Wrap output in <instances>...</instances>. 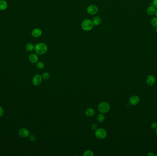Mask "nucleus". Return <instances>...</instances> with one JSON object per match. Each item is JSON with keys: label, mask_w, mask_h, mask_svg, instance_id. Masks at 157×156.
<instances>
[{"label": "nucleus", "mask_w": 157, "mask_h": 156, "mask_svg": "<svg viewBox=\"0 0 157 156\" xmlns=\"http://www.w3.org/2000/svg\"><path fill=\"white\" fill-rule=\"evenodd\" d=\"M96 119H97V120L98 121V122L102 123V122H103L104 121V120H105V116H104V115L103 114L100 113V114H99L97 115V118H96Z\"/></svg>", "instance_id": "obj_17"}, {"label": "nucleus", "mask_w": 157, "mask_h": 156, "mask_svg": "<svg viewBox=\"0 0 157 156\" xmlns=\"http://www.w3.org/2000/svg\"><path fill=\"white\" fill-rule=\"evenodd\" d=\"M50 76V73L47 72H45L44 73H43L42 75V78L45 80H47L48 79H49Z\"/></svg>", "instance_id": "obj_20"}, {"label": "nucleus", "mask_w": 157, "mask_h": 156, "mask_svg": "<svg viewBox=\"0 0 157 156\" xmlns=\"http://www.w3.org/2000/svg\"><path fill=\"white\" fill-rule=\"evenodd\" d=\"M91 129L93 131H96V129H97V125L96 124H92L91 126Z\"/></svg>", "instance_id": "obj_23"}, {"label": "nucleus", "mask_w": 157, "mask_h": 156, "mask_svg": "<svg viewBox=\"0 0 157 156\" xmlns=\"http://www.w3.org/2000/svg\"><path fill=\"white\" fill-rule=\"evenodd\" d=\"M94 155L93 152L91 150H87L84 153V156H93Z\"/></svg>", "instance_id": "obj_18"}, {"label": "nucleus", "mask_w": 157, "mask_h": 156, "mask_svg": "<svg viewBox=\"0 0 157 156\" xmlns=\"http://www.w3.org/2000/svg\"><path fill=\"white\" fill-rule=\"evenodd\" d=\"M29 139H30V141L34 142H35L36 141V137L34 136V135H30V136H29Z\"/></svg>", "instance_id": "obj_22"}, {"label": "nucleus", "mask_w": 157, "mask_h": 156, "mask_svg": "<svg viewBox=\"0 0 157 156\" xmlns=\"http://www.w3.org/2000/svg\"><path fill=\"white\" fill-rule=\"evenodd\" d=\"M155 15H156V17H157V10H156V12H155Z\"/></svg>", "instance_id": "obj_27"}, {"label": "nucleus", "mask_w": 157, "mask_h": 156, "mask_svg": "<svg viewBox=\"0 0 157 156\" xmlns=\"http://www.w3.org/2000/svg\"><path fill=\"white\" fill-rule=\"evenodd\" d=\"M36 66H37V68L39 69L42 70V69H43L44 68V64L43 63L42 61L37 62Z\"/></svg>", "instance_id": "obj_19"}, {"label": "nucleus", "mask_w": 157, "mask_h": 156, "mask_svg": "<svg viewBox=\"0 0 157 156\" xmlns=\"http://www.w3.org/2000/svg\"><path fill=\"white\" fill-rule=\"evenodd\" d=\"M151 23L153 27L157 28V17H153L151 20Z\"/></svg>", "instance_id": "obj_21"}, {"label": "nucleus", "mask_w": 157, "mask_h": 156, "mask_svg": "<svg viewBox=\"0 0 157 156\" xmlns=\"http://www.w3.org/2000/svg\"><path fill=\"white\" fill-rule=\"evenodd\" d=\"M151 127L152 129H157V124L156 123H153L152 125H151Z\"/></svg>", "instance_id": "obj_25"}, {"label": "nucleus", "mask_w": 157, "mask_h": 156, "mask_svg": "<svg viewBox=\"0 0 157 156\" xmlns=\"http://www.w3.org/2000/svg\"><path fill=\"white\" fill-rule=\"evenodd\" d=\"M101 22H102L101 18L98 16H96L95 17H94L92 21L94 25L96 26H97L100 24L101 23Z\"/></svg>", "instance_id": "obj_15"}, {"label": "nucleus", "mask_w": 157, "mask_h": 156, "mask_svg": "<svg viewBox=\"0 0 157 156\" xmlns=\"http://www.w3.org/2000/svg\"><path fill=\"white\" fill-rule=\"evenodd\" d=\"M95 134L98 139H103L105 138L106 137L107 133L105 129L103 128H99L96 129Z\"/></svg>", "instance_id": "obj_4"}, {"label": "nucleus", "mask_w": 157, "mask_h": 156, "mask_svg": "<svg viewBox=\"0 0 157 156\" xmlns=\"http://www.w3.org/2000/svg\"><path fill=\"white\" fill-rule=\"evenodd\" d=\"M155 30H156V31H157V28L156 29H155Z\"/></svg>", "instance_id": "obj_28"}, {"label": "nucleus", "mask_w": 157, "mask_h": 156, "mask_svg": "<svg viewBox=\"0 0 157 156\" xmlns=\"http://www.w3.org/2000/svg\"><path fill=\"white\" fill-rule=\"evenodd\" d=\"M18 135L20 137L23 138H26L29 137L30 132L28 129L26 128H22L18 131Z\"/></svg>", "instance_id": "obj_6"}, {"label": "nucleus", "mask_w": 157, "mask_h": 156, "mask_svg": "<svg viewBox=\"0 0 157 156\" xmlns=\"http://www.w3.org/2000/svg\"><path fill=\"white\" fill-rule=\"evenodd\" d=\"M156 133H157V129H156Z\"/></svg>", "instance_id": "obj_29"}, {"label": "nucleus", "mask_w": 157, "mask_h": 156, "mask_svg": "<svg viewBox=\"0 0 157 156\" xmlns=\"http://www.w3.org/2000/svg\"><path fill=\"white\" fill-rule=\"evenodd\" d=\"M98 7L95 5H90L87 8V12L89 14H96L98 12Z\"/></svg>", "instance_id": "obj_5"}, {"label": "nucleus", "mask_w": 157, "mask_h": 156, "mask_svg": "<svg viewBox=\"0 0 157 156\" xmlns=\"http://www.w3.org/2000/svg\"><path fill=\"white\" fill-rule=\"evenodd\" d=\"M4 114V110L3 108L0 106V117H2Z\"/></svg>", "instance_id": "obj_24"}, {"label": "nucleus", "mask_w": 157, "mask_h": 156, "mask_svg": "<svg viewBox=\"0 0 157 156\" xmlns=\"http://www.w3.org/2000/svg\"><path fill=\"white\" fill-rule=\"evenodd\" d=\"M85 114L87 117H92L95 114V110L92 108H88L86 110Z\"/></svg>", "instance_id": "obj_12"}, {"label": "nucleus", "mask_w": 157, "mask_h": 156, "mask_svg": "<svg viewBox=\"0 0 157 156\" xmlns=\"http://www.w3.org/2000/svg\"><path fill=\"white\" fill-rule=\"evenodd\" d=\"M155 82H156L155 78L154 76H152V75H150L148 76L146 81L147 85L149 86L153 85L155 83Z\"/></svg>", "instance_id": "obj_9"}, {"label": "nucleus", "mask_w": 157, "mask_h": 156, "mask_svg": "<svg viewBox=\"0 0 157 156\" xmlns=\"http://www.w3.org/2000/svg\"><path fill=\"white\" fill-rule=\"evenodd\" d=\"M8 7V3L4 0H0V10L6 9Z\"/></svg>", "instance_id": "obj_14"}, {"label": "nucleus", "mask_w": 157, "mask_h": 156, "mask_svg": "<svg viewBox=\"0 0 157 156\" xmlns=\"http://www.w3.org/2000/svg\"><path fill=\"white\" fill-rule=\"evenodd\" d=\"M94 24L92 21L89 19L85 20L81 23V27L85 31H90L93 28Z\"/></svg>", "instance_id": "obj_2"}, {"label": "nucleus", "mask_w": 157, "mask_h": 156, "mask_svg": "<svg viewBox=\"0 0 157 156\" xmlns=\"http://www.w3.org/2000/svg\"><path fill=\"white\" fill-rule=\"evenodd\" d=\"M156 11V8L154 6H152L148 7L147 9V13L150 15H152L155 13Z\"/></svg>", "instance_id": "obj_13"}, {"label": "nucleus", "mask_w": 157, "mask_h": 156, "mask_svg": "<svg viewBox=\"0 0 157 156\" xmlns=\"http://www.w3.org/2000/svg\"><path fill=\"white\" fill-rule=\"evenodd\" d=\"M110 109V106L107 102H102L98 105V110L101 113L108 112Z\"/></svg>", "instance_id": "obj_3"}, {"label": "nucleus", "mask_w": 157, "mask_h": 156, "mask_svg": "<svg viewBox=\"0 0 157 156\" xmlns=\"http://www.w3.org/2000/svg\"><path fill=\"white\" fill-rule=\"evenodd\" d=\"M140 99L137 96H133L130 97L129 99V102L130 105H138Z\"/></svg>", "instance_id": "obj_8"}, {"label": "nucleus", "mask_w": 157, "mask_h": 156, "mask_svg": "<svg viewBox=\"0 0 157 156\" xmlns=\"http://www.w3.org/2000/svg\"><path fill=\"white\" fill-rule=\"evenodd\" d=\"M29 60L32 63H36L38 61L39 57L36 54H31L29 56Z\"/></svg>", "instance_id": "obj_10"}, {"label": "nucleus", "mask_w": 157, "mask_h": 156, "mask_svg": "<svg viewBox=\"0 0 157 156\" xmlns=\"http://www.w3.org/2000/svg\"><path fill=\"white\" fill-rule=\"evenodd\" d=\"M42 76L40 74H36L33 77L32 79V83L34 86L40 85L42 83Z\"/></svg>", "instance_id": "obj_7"}, {"label": "nucleus", "mask_w": 157, "mask_h": 156, "mask_svg": "<svg viewBox=\"0 0 157 156\" xmlns=\"http://www.w3.org/2000/svg\"><path fill=\"white\" fill-rule=\"evenodd\" d=\"M25 49L28 52H31L34 49V46L33 44L29 43L27 44L25 46Z\"/></svg>", "instance_id": "obj_16"}, {"label": "nucleus", "mask_w": 157, "mask_h": 156, "mask_svg": "<svg viewBox=\"0 0 157 156\" xmlns=\"http://www.w3.org/2000/svg\"><path fill=\"white\" fill-rule=\"evenodd\" d=\"M153 4L154 5L155 7L157 8V0H153Z\"/></svg>", "instance_id": "obj_26"}, {"label": "nucleus", "mask_w": 157, "mask_h": 156, "mask_svg": "<svg viewBox=\"0 0 157 156\" xmlns=\"http://www.w3.org/2000/svg\"><path fill=\"white\" fill-rule=\"evenodd\" d=\"M42 34V30L39 29H35L32 32V35L35 38H38L41 36Z\"/></svg>", "instance_id": "obj_11"}, {"label": "nucleus", "mask_w": 157, "mask_h": 156, "mask_svg": "<svg viewBox=\"0 0 157 156\" xmlns=\"http://www.w3.org/2000/svg\"><path fill=\"white\" fill-rule=\"evenodd\" d=\"M48 49V47L47 44L40 43L36 44L34 47V50L37 54L39 55H43L47 52Z\"/></svg>", "instance_id": "obj_1"}]
</instances>
